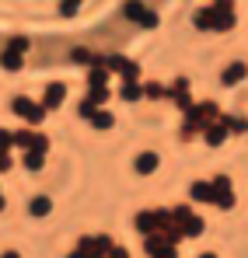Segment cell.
Masks as SVG:
<instances>
[{
	"label": "cell",
	"instance_id": "cell-1",
	"mask_svg": "<svg viewBox=\"0 0 248 258\" xmlns=\"http://www.w3.org/2000/svg\"><path fill=\"white\" fill-rule=\"evenodd\" d=\"M140 171H154V154H144V161H140Z\"/></svg>",
	"mask_w": 248,
	"mask_h": 258
},
{
	"label": "cell",
	"instance_id": "cell-2",
	"mask_svg": "<svg viewBox=\"0 0 248 258\" xmlns=\"http://www.w3.org/2000/svg\"><path fill=\"white\" fill-rule=\"evenodd\" d=\"M241 73H245V66H231V73H227V80H238Z\"/></svg>",
	"mask_w": 248,
	"mask_h": 258
},
{
	"label": "cell",
	"instance_id": "cell-3",
	"mask_svg": "<svg viewBox=\"0 0 248 258\" xmlns=\"http://www.w3.org/2000/svg\"><path fill=\"white\" fill-rule=\"evenodd\" d=\"M32 209H35V213H39V216H42V213H46V209H49V202H46V199H39V202H35V206H32Z\"/></svg>",
	"mask_w": 248,
	"mask_h": 258
},
{
	"label": "cell",
	"instance_id": "cell-4",
	"mask_svg": "<svg viewBox=\"0 0 248 258\" xmlns=\"http://www.w3.org/2000/svg\"><path fill=\"white\" fill-rule=\"evenodd\" d=\"M203 258H213V255H203Z\"/></svg>",
	"mask_w": 248,
	"mask_h": 258
}]
</instances>
